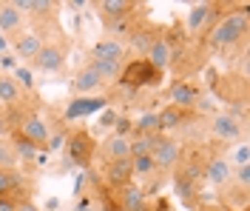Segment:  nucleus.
<instances>
[{
    "label": "nucleus",
    "instance_id": "0eeeda50",
    "mask_svg": "<svg viewBox=\"0 0 250 211\" xmlns=\"http://www.w3.org/2000/svg\"><path fill=\"white\" fill-rule=\"evenodd\" d=\"M17 131H20L26 140H31L37 148L48 146V140H51V129H48V123L43 120V117H37V114H26V117L20 120Z\"/></svg>",
    "mask_w": 250,
    "mask_h": 211
},
{
    "label": "nucleus",
    "instance_id": "c756f323",
    "mask_svg": "<svg viewBox=\"0 0 250 211\" xmlns=\"http://www.w3.org/2000/svg\"><path fill=\"white\" fill-rule=\"evenodd\" d=\"M128 43H131V49H137V51H142V54H145V51L151 49L154 37H151L148 32H140V29H137V32L128 34Z\"/></svg>",
    "mask_w": 250,
    "mask_h": 211
},
{
    "label": "nucleus",
    "instance_id": "4468645a",
    "mask_svg": "<svg viewBox=\"0 0 250 211\" xmlns=\"http://www.w3.org/2000/svg\"><path fill=\"white\" fill-rule=\"evenodd\" d=\"M145 60L154 66L156 71H165L173 60V51H171V43L165 40V37H154V43H151V49L145 51Z\"/></svg>",
    "mask_w": 250,
    "mask_h": 211
},
{
    "label": "nucleus",
    "instance_id": "39448f33",
    "mask_svg": "<svg viewBox=\"0 0 250 211\" xmlns=\"http://www.w3.org/2000/svg\"><path fill=\"white\" fill-rule=\"evenodd\" d=\"M151 157H154V163H156V171H159V168H162V171H171V168H176L179 160H182V146H179L176 140H171V137H159L154 151H151Z\"/></svg>",
    "mask_w": 250,
    "mask_h": 211
},
{
    "label": "nucleus",
    "instance_id": "7c9ffc66",
    "mask_svg": "<svg viewBox=\"0 0 250 211\" xmlns=\"http://www.w3.org/2000/svg\"><path fill=\"white\" fill-rule=\"evenodd\" d=\"M12 77L17 80V86H20L23 92H31V89H34V77H31L29 69H23V66H20V69H15V74H12Z\"/></svg>",
    "mask_w": 250,
    "mask_h": 211
},
{
    "label": "nucleus",
    "instance_id": "58836bf2",
    "mask_svg": "<svg viewBox=\"0 0 250 211\" xmlns=\"http://www.w3.org/2000/svg\"><path fill=\"white\" fill-rule=\"evenodd\" d=\"M77 211H97V209H94V203L88 200V197H83V200H80V206H77Z\"/></svg>",
    "mask_w": 250,
    "mask_h": 211
},
{
    "label": "nucleus",
    "instance_id": "b1692460",
    "mask_svg": "<svg viewBox=\"0 0 250 211\" xmlns=\"http://www.w3.org/2000/svg\"><path fill=\"white\" fill-rule=\"evenodd\" d=\"M159 137L162 134H134V140H131V160L134 157H151V151H154Z\"/></svg>",
    "mask_w": 250,
    "mask_h": 211
},
{
    "label": "nucleus",
    "instance_id": "20e7f679",
    "mask_svg": "<svg viewBox=\"0 0 250 211\" xmlns=\"http://www.w3.org/2000/svg\"><path fill=\"white\" fill-rule=\"evenodd\" d=\"M65 54H68V49L62 40H48V43H43V49L37 51V57L31 63H34V69H40L46 74H57L65 66Z\"/></svg>",
    "mask_w": 250,
    "mask_h": 211
},
{
    "label": "nucleus",
    "instance_id": "dca6fc26",
    "mask_svg": "<svg viewBox=\"0 0 250 211\" xmlns=\"http://www.w3.org/2000/svg\"><path fill=\"white\" fill-rule=\"evenodd\" d=\"M20 32H23V15L15 9V3H0V34L17 37Z\"/></svg>",
    "mask_w": 250,
    "mask_h": 211
},
{
    "label": "nucleus",
    "instance_id": "2eb2a0df",
    "mask_svg": "<svg viewBox=\"0 0 250 211\" xmlns=\"http://www.w3.org/2000/svg\"><path fill=\"white\" fill-rule=\"evenodd\" d=\"M216 12V3H196L188 15V32H208L210 29V17Z\"/></svg>",
    "mask_w": 250,
    "mask_h": 211
},
{
    "label": "nucleus",
    "instance_id": "cd10ccee",
    "mask_svg": "<svg viewBox=\"0 0 250 211\" xmlns=\"http://www.w3.org/2000/svg\"><path fill=\"white\" fill-rule=\"evenodd\" d=\"M131 171H134V177H154L156 174V163L154 157H134L131 160Z\"/></svg>",
    "mask_w": 250,
    "mask_h": 211
},
{
    "label": "nucleus",
    "instance_id": "f257e3e1",
    "mask_svg": "<svg viewBox=\"0 0 250 211\" xmlns=\"http://www.w3.org/2000/svg\"><path fill=\"white\" fill-rule=\"evenodd\" d=\"M245 37H248V12H230V15L222 17L216 26H210L208 40L216 49H233Z\"/></svg>",
    "mask_w": 250,
    "mask_h": 211
},
{
    "label": "nucleus",
    "instance_id": "4c0bfd02",
    "mask_svg": "<svg viewBox=\"0 0 250 211\" xmlns=\"http://www.w3.org/2000/svg\"><path fill=\"white\" fill-rule=\"evenodd\" d=\"M0 63L6 66V69H15V54H9V51H6V54H0Z\"/></svg>",
    "mask_w": 250,
    "mask_h": 211
},
{
    "label": "nucleus",
    "instance_id": "ea45409f",
    "mask_svg": "<svg viewBox=\"0 0 250 211\" xmlns=\"http://www.w3.org/2000/svg\"><path fill=\"white\" fill-rule=\"evenodd\" d=\"M17 211H40L31 200H23V203H17Z\"/></svg>",
    "mask_w": 250,
    "mask_h": 211
},
{
    "label": "nucleus",
    "instance_id": "c85d7f7f",
    "mask_svg": "<svg viewBox=\"0 0 250 211\" xmlns=\"http://www.w3.org/2000/svg\"><path fill=\"white\" fill-rule=\"evenodd\" d=\"M17 163V154H15V146L9 137H0V168H15Z\"/></svg>",
    "mask_w": 250,
    "mask_h": 211
},
{
    "label": "nucleus",
    "instance_id": "1a4fd4ad",
    "mask_svg": "<svg viewBox=\"0 0 250 211\" xmlns=\"http://www.w3.org/2000/svg\"><path fill=\"white\" fill-rule=\"evenodd\" d=\"M108 106V97L103 94H88V97H74L68 106H65V120H80V117H88V114H97Z\"/></svg>",
    "mask_w": 250,
    "mask_h": 211
},
{
    "label": "nucleus",
    "instance_id": "79ce46f5",
    "mask_svg": "<svg viewBox=\"0 0 250 211\" xmlns=\"http://www.w3.org/2000/svg\"><path fill=\"white\" fill-rule=\"evenodd\" d=\"M103 211H123V209H120V206L114 209V206H111V203H108V206H105V209H103Z\"/></svg>",
    "mask_w": 250,
    "mask_h": 211
},
{
    "label": "nucleus",
    "instance_id": "6ab92c4d",
    "mask_svg": "<svg viewBox=\"0 0 250 211\" xmlns=\"http://www.w3.org/2000/svg\"><path fill=\"white\" fill-rule=\"evenodd\" d=\"M131 177H134L131 160H120V163H108L105 165V180H108V186H114V188L131 186Z\"/></svg>",
    "mask_w": 250,
    "mask_h": 211
},
{
    "label": "nucleus",
    "instance_id": "5701e85b",
    "mask_svg": "<svg viewBox=\"0 0 250 211\" xmlns=\"http://www.w3.org/2000/svg\"><path fill=\"white\" fill-rule=\"evenodd\" d=\"M120 209L123 211H145V194H142L137 186H125L120 188Z\"/></svg>",
    "mask_w": 250,
    "mask_h": 211
},
{
    "label": "nucleus",
    "instance_id": "72a5a7b5",
    "mask_svg": "<svg viewBox=\"0 0 250 211\" xmlns=\"http://www.w3.org/2000/svg\"><path fill=\"white\" fill-rule=\"evenodd\" d=\"M131 131H134V123H131L128 117H117V131H114V134H117V137H128Z\"/></svg>",
    "mask_w": 250,
    "mask_h": 211
},
{
    "label": "nucleus",
    "instance_id": "f03ea898",
    "mask_svg": "<svg viewBox=\"0 0 250 211\" xmlns=\"http://www.w3.org/2000/svg\"><path fill=\"white\" fill-rule=\"evenodd\" d=\"M123 86L128 89H145V86H159L162 83V71H156L154 66L148 63L145 57H137V60H131V63L123 66V71H120V80Z\"/></svg>",
    "mask_w": 250,
    "mask_h": 211
},
{
    "label": "nucleus",
    "instance_id": "423d86ee",
    "mask_svg": "<svg viewBox=\"0 0 250 211\" xmlns=\"http://www.w3.org/2000/svg\"><path fill=\"white\" fill-rule=\"evenodd\" d=\"M125 51H128V46H125L123 40H117V37H103V40H97V43L91 46V60L123 66Z\"/></svg>",
    "mask_w": 250,
    "mask_h": 211
},
{
    "label": "nucleus",
    "instance_id": "f704fd0d",
    "mask_svg": "<svg viewBox=\"0 0 250 211\" xmlns=\"http://www.w3.org/2000/svg\"><path fill=\"white\" fill-rule=\"evenodd\" d=\"M17 203H20V200H17L15 194H3L0 197V211H17Z\"/></svg>",
    "mask_w": 250,
    "mask_h": 211
},
{
    "label": "nucleus",
    "instance_id": "9b49d317",
    "mask_svg": "<svg viewBox=\"0 0 250 211\" xmlns=\"http://www.w3.org/2000/svg\"><path fill=\"white\" fill-rule=\"evenodd\" d=\"M103 86H105V83L100 80L97 69H94L91 63H85V66L77 71V77L71 80V92H74V94H83V97H88V94H97Z\"/></svg>",
    "mask_w": 250,
    "mask_h": 211
},
{
    "label": "nucleus",
    "instance_id": "bb28decb",
    "mask_svg": "<svg viewBox=\"0 0 250 211\" xmlns=\"http://www.w3.org/2000/svg\"><path fill=\"white\" fill-rule=\"evenodd\" d=\"M88 63L97 69V74H100V80H103V83H117V80H120L123 66H117V63H100V60H88Z\"/></svg>",
    "mask_w": 250,
    "mask_h": 211
},
{
    "label": "nucleus",
    "instance_id": "f3484780",
    "mask_svg": "<svg viewBox=\"0 0 250 211\" xmlns=\"http://www.w3.org/2000/svg\"><path fill=\"white\" fill-rule=\"evenodd\" d=\"M103 154H105L108 163L131 160V137H117V134H111L108 140L103 143Z\"/></svg>",
    "mask_w": 250,
    "mask_h": 211
},
{
    "label": "nucleus",
    "instance_id": "a19ab883",
    "mask_svg": "<svg viewBox=\"0 0 250 211\" xmlns=\"http://www.w3.org/2000/svg\"><path fill=\"white\" fill-rule=\"evenodd\" d=\"M6 51H9V37L0 34V54H6Z\"/></svg>",
    "mask_w": 250,
    "mask_h": 211
},
{
    "label": "nucleus",
    "instance_id": "aec40b11",
    "mask_svg": "<svg viewBox=\"0 0 250 211\" xmlns=\"http://www.w3.org/2000/svg\"><path fill=\"white\" fill-rule=\"evenodd\" d=\"M134 9H137L134 0H103L100 3L103 20H125V17H131Z\"/></svg>",
    "mask_w": 250,
    "mask_h": 211
},
{
    "label": "nucleus",
    "instance_id": "a211bd4d",
    "mask_svg": "<svg viewBox=\"0 0 250 211\" xmlns=\"http://www.w3.org/2000/svg\"><path fill=\"white\" fill-rule=\"evenodd\" d=\"M156 120H159V131H176L179 126H185L188 112L179 109V106H173V103H168L162 112H156Z\"/></svg>",
    "mask_w": 250,
    "mask_h": 211
},
{
    "label": "nucleus",
    "instance_id": "6e6552de",
    "mask_svg": "<svg viewBox=\"0 0 250 211\" xmlns=\"http://www.w3.org/2000/svg\"><path fill=\"white\" fill-rule=\"evenodd\" d=\"M210 134H213L216 140H222V143H233V140H239V137L245 134V126L236 120L233 114L222 112L210 120Z\"/></svg>",
    "mask_w": 250,
    "mask_h": 211
},
{
    "label": "nucleus",
    "instance_id": "9d476101",
    "mask_svg": "<svg viewBox=\"0 0 250 211\" xmlns=\"http://www.w3.org/2000/svg\"><path fill=\"white\" fill-rule=\"evenodd\" d=\"M202 177L208 180L210 186L222 188L225 183L233 180V165H230L228 157H210V160L205 163V168H202Z\"/></svg>",
    "mask_w": 250,
    "mask_h": 211
},
{
    "label": "nucleus",
    "instance_id": "4be33fe9",
    "mask_svg": "<svg viewBox=\"0 0 250 211\" xmlns=\"http://www.w3.org/2000/svg\"><path fill=\"white\" fill-rule=\"evenodd\" d=\"M23 89L17 86V80L12 74H0V103L3 106H20L23 103Z\"/></svg>",
    "mask_w": 250,
    "mask_h": 211
},
{
    "label": "nucleus",
    "instance_id": "2f4dec72",
    "mask_svg": "<svg viewBox=\"0 0 250 211\" xmlns=\"http://www.w3.org/2000/svg\"><path fill=\"white\" fill-rule=\"evenodd\" d=\"M15 191V171L12 168H0V197Z\"/></svg>",
    "mask_w": 250,
    "mask_h": 211
},
{
    "label": "nucleus",
    "instance_id": "c9c22d12",
    "mask_svg": "<svg viewBox=\"0 0 250 211\" xmlns=\"http://www.w3.org/2000/svg\"><path fill=\"white\" fill-rule=\"evenodd\" d=\"M239 165H248V160H250V148H248V143H242L239 146V151H236V157H233Z\"/></svg>",
    "mask_w": 250,
    "mask_h": 211
},
{
    "label": "nucleus",
    "instance_id": "412c9836",
    "mask_svg": "<svg viewBox=\"0 0 250 211\" xmlns=\"http://www.w3.org/2000/svg\"><path fill=\"white\" fill-rule=\"evenodd\" d=\"M15 3V9L20 12V15L26 17H46L51 15L54 9H57V3L54 0H12Z\"/></svg>",
    "mask_w": 250,
    "mask_h": 211
},
{
    "label": "nucleus",
    "instance_id": "393cba45",
    "mask_svg": "<svg viewBox=\"0 0 250 211\" xmlns=\"http://www.w3.org/2000/svg\"><path fill=\"white\" fill-rule=\"evenodd\" d=\"M9 140H12V146H15V154H17V160H23V163H31L34 157H37V146H34L31 140H26V137H23L20 131H15V134H12Z\"/></svg>",
    "mask_w": 250,
    "mask_h": 211
},
{
    "label": "nucleus",
    "instance_id": "f8f14e48",
    "mask_svg": "<svg viewBox=\"0 0 250 211\" xmlns=\"http://www.w3.org/2000/svg\"><path fill=\"white\" fill-rule=\"evenodd\" d=\"M168 94H171L173 106H179V109H185V112L199 103V92H196V86L190 80H173L171 89H168Z\"/></svg>",
    "mask_w": 250,
    "mask_h": 211
},
{
    "label": "nucleus",
    "instance_id": "a878e982",
    "mask_svg": "<svg viewBox=\"0 0 250 211\" xmlns=\"http://www.w3.org/2000/svg\"><path fill=\"white\" fill-rule=\"evenodd\" d=\"M134 134H159V120H156V112H148L134 120Z\"/></svg>",
    "mask_w": 250,
    "mask_h": 211
},
{
    "label": "nucleus",
    "instance_id": "473e14b6",
    "mask_svg": "<svg viewBox=\"0 0 250 211\" xmlns=\"http://www.w3.org/2000/svg\"><path fill=\"white\" fill-rule=\"evenodd\" d=\"M233 177L239 180L242 191H248V183H250V163H248V165H239V168L233 171Z\"/></svg>",
    "mask_w": 250,
    "mask_h": 211
},
{
    "label": "nucleus",
    "instance_id": "ddd939ff",
    "mask_svg": "<svg viewBox=\"0 0 250 211\" xmlns=\"http://www.w3.org/2000/svg\"><path fill=\"white\" fill-rule=\"evenodd\" d=\"M43 34L40 32H23L15 37V57H23V60H34L37 57V51L43 49Z\"/></svg>",
    "mask_w": 250,
    "mask_h": 211
},
{
    "label": "nucleus",
    "instance_id": "e433bc0d",
    "mask_svg": "<svg viewBox=\"0 0 250 211\" xmlns=\"http://www.w3.org/2000/svg\"><path fill=\"white\" fill-rule=\"evenodd\" d=\"M100 123H103V126H114V123H117V114L111 112V109H105V114H103V120H100Z\"/></svg>",
    "mask_w": 250,
    "mask_h": 211
},
{
    "label": "nucleus",
    "instance_id": "7ed1b4c3",
    "mask_svg": "<svg viewBox=\"0 0 250 211\" xmlns=\"http://www.w3.org/2000/svg\"><path fill=\"white\" fill-rule=\"evenodd\" d=\"M94 148H97V143H94V137L88 134V131H71L68 134V140H65V157H68V163L71 165H80V168H88L94 160Z\"/></svg>",
    "mask_w": 250,
    "mask_h": 211
}]
</instances>
